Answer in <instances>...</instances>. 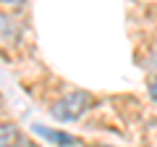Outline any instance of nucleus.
I'll use <instances>...</instances> for the list:
<instances>
[{
  "mask_svg": "<svg viewBox=\"0 0 157 147\" xmlns=\"http://www.w3.org/2000/svg\"><path fill=\"white\" fill-rule=\"evenodd\" d=\"M94 95H89L86 89H73V92H66L63 97H58L55 102H52L50 113L55 121H60V124H73V121H78L81 116H86L94 108Z\"/></svg>",
  "mask_w": 157,
  "mask_h": 147,
  "instance_id": "f257e3e1",
  "label": "nucleus"
},
{
  "mask_svg": "<svg viewBox=\"0 0 157 147\" xmlns=\"http://www.w3.org/2000/svg\"><path fill=\"white\" fill-rule=\"evenodd\" d=\"M0 147H37L32 137L11 121H0Z\"/></svg>",
  "mask_w": 157,
  "mask_h": 147,
  "instance_id": "f03ea898",
  "label": "nucleus"
},
{
  "mask_svg": "<svg viewBox=\"0 0 157 147\" xmlns=\"http://www.w3.org/2000/svg\"><path fill=\"white\" fill-rule=\"evenodd\" d=\"M34 131H37L39 137H45L47 142H52V145H58V147H73V145H78V139L76 137H71V134H66V131H58V129H47V126H34Z\"/></svg>",
  "mask_w": 157,
  "mask_h": 147,
  "instance_id": "7ed1b4c3",
  "label": "nucleus"
}]
</instances>
